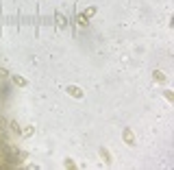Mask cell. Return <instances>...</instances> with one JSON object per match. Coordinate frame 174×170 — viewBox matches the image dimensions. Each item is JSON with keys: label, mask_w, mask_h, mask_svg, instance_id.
Wrapping results in <instances>:
<instances>
[{"label": "cell", "mask_w": 174, "mask_h": 170, "mask_svg": "<svg viewBox=\"0 0 174 170\" xmlns=\"http://www.w3.org/2000/svg\"><path fill=\"white\" fill-rule=\"evenodd\" d=\"M163 96H166V98H168L170 103H172V100H174V96H172V92H170V89H166V92H163Z\"/></svg>", "instance_id": "7"}, {"label": "cell", "mask_w": 174, "mask_h": 170, "mask_svg": "<svg viewBox=\"0 0 174 170\" xmlns=\"http://www.w3.org/2000/svg\"><path fill=\"white\" fill-rule=\"evenodd\" d=\"M68 94H72L74 98H83V89L79 85H68Z\"/></svg>", "instance_id": "1"}, {"label": "cell", "mask_w": 174, "mask_h": 170, "mask_svg": "<svg viewBox=\"0 0 174 170\" xmlns=\"http://www.w3.org/2000/svg\"><path fill=\"white\" fill-rule=\"evenodd\" d=\"M13 83H15V85H20V87H26V85H28L24 77H13Z\"/></svg>", "instance_id": "3"}, {"label": "cell", "mask_w": 174, "mask_h": 170, "mask_svg": "<svg viewBox=\"0 0 174 170\" xmlns=\"http://www.w3.org/2000/svg\"><path fill=\"white\" fill-rule=\"evenodd\" d=\"M100 157H102L107 164H111V153H109L107 148H100Z\"/></svg>", "instance_id": "2"}, {"label": "cell", "mask_w": 174, "mask_h": 170, "mask_svg": "<svg viewBox=\"0 0 174 170\" xmlns=\"http://www.w3.org/2000/svg\"><path fill=\"white\" fill-rule=\"evenodd\" d=\"M152 77H155V81H159V83H166V81H168V79H166V74H161V72H155Z\"/></svg>", "instance_id": "5"}, {"label": "cell", "mask_w": 174, "mask_h": 170, "mask_svg": "<svg viewBox=\"0 0 174 170\" xmlns=\"http://www.w3.org/2000/svg\"><path fill=\"white\" fill-rule=\"evenodd\" d=\"M124 137H126V144H130V146L135 144V137H133V133H130L129 129H124Z\"/></svg>", "instance_id": "4"}, {"label": "cell", "mask_w": 174, "mask_h": 170, "mask_svg": "<svg viewBox=\"0 0 174 170\" xmlns=\"http://www.w3.org/2000/svg\"><path fill=\"white\" fill-rule=\"evenodd\" d=\"M96 13V7H89V9H85V13H83V18H91Z\"/></svg>", "instance_id": "6"}]
</instances>
